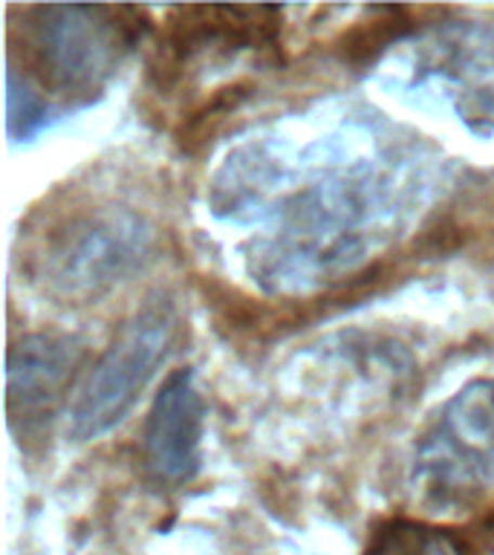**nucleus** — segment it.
I'll return each mask as SVG.
<instances>
[{
  "instance_id": "obj_1",
  "label": "nucleus",
  "mask_w": 494,
  "mask_h": 555,
  "mask_svg": "<svg viewBox=\"0 0 494 555\" xmlns=\"http://www.w3.org/2000/svg\"><path fill=\"white\" fill-rule=\"evenodd\" d=\"M21 12L24 24L12 26V35H21V41H12L21 67H9L43 99L55 95L73 107L102 93L145 29L142 12L133 7H26Z\"/></svg>"
},
{
  "instance_id": "obj_6",
  "label": "nucleus",
  "mask_w": 494,
  "mask_h": 555,
  "mask_svg": "<svg viewBox=\"0 0 494 555\" xmlns=\"http://www.w3.org/2000/svg\"><path fill=\"white\" fill-rule=\"evenodd\" d=\"M206 408L194 385V371L180 367L162 382L147 411L142 434V460L145 472L156 483H188L199 472V446H203Z\"/></svg>"
},
{
  "instance_id": "obj_5",
  "label": "nucleus",
  "mask_w": 494,
  "mask_h": 555,
  "mask_svg": "<svg viewBox=\"0 0 494 555\" xmlns=\"http://www.w3.org/2000/svg\"><path fill=\"white\" fill-rule=\"evenodd\" d=\"M84 359L81 341L67 333H26L9 347L6 408L17 437L43 428L67 393V385Z\"/></svg>"
},
{
  "instance_id": "obj_4",
  "label": "nucleus",
  "mask_w": 494,
  "mask_h": 555,
  "mask_svg": "<svg viewBox=\"0 0 494 555\" xmlns=\"http://www.w3.org/2000/svg\"><path fill=\"white\" fill-rule=\"evenodd\" d=\"M414 480L431 501L466 503L494 483V379L442 408L416 451Z\"/></svg>"
},
{
  "instance_id": "obj_3",
  "label": "nucleus",
  "mask_w": 494,
  "mask_h": 555,
  "mask_svg": "<svg viewBox=\"0 0 494 555\" xmlns=\"http://www.w3.org/2000/svg\"><path fill=\"white\" fill-rule=\"evenodd\" d=\"M151 249V232L128 208L95 206L52 225L38 255V275L64 298H99L136 272Z\"/></svg>"
},
{
  "instance_id": "obj_8",
  "label": "nucleus",
  "mask_w": 494,
  "mask_h": 555,
  "mask_svg": "<svg viewBox=\"0 0 494 555\" xmlns=\"http://www.w3.org/2000/svg\"><path fill=\"white\" fill-rule=\"evenodd\" d=\"M9 137L12 139H32L38 130H43L52 121V104L26 81L15 67H9Z\"/></svg>"
},
{
  "instance_id": "obj_2",
  "label": "nucleus",
  "mask_w": 494,
  "mask_h": 555,
  "mask_svg": "<svg viewBox=\"0 0 494 555\" xmlns=\"http://www.w3.org/2000/svg\"><path fill=\"white\" fill-rule=\"evenodd\" d=\"M173 336L177 310L171 301L154 298L133 312L78 385L69 408V437L87 442L116 428L168 359Z\"/></svg>"
},
{
  "instance_id": "obj_7",
  "label": "nucleus",
  "mask_w": 494,
  "mask_h": 555,
  "mask_svg": "<svg viewBox=\"0 0 494 555\" xmlns=\"http://www.w3.org/2000/svg\"><path fill=\"white\" fill-rule=\"evenodd\" d=\"M364 555H471L448 529L416 520H388L373 532Z\"/></svg>"
}]
</instances>
